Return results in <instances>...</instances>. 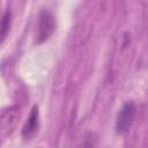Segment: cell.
Returning <instances> with one entry per match:
<instances>
[{
  "label": "cell",
  "mask_w": 148,
  "mask_h": 148,
  "mask_svg": "<svg viewBox=\"0 0 148 148\" xmlns=\"http://www.w3.org/2000/svg\"><path fill=\"white\" fill-rule=\"evenodd\" d=\"M38 126H39V112H38V106L35 105L31 109L27 121L24 123V126L22 128V136L25 140L34 138L38 132Z\"/></svg>",
  "instance_id": "cell-4"
},
{
  "label": "cell",
  "mask_w": 148,
  "mask_h": 148,
  "mask_svg": "<svg viewBox=\"0 0 148 148\" xmlns=\"http://www.w3.org/2000/svg\"><path fill=\"white\" fill-rule=\"evenodd\" d=\"M10 23H12V12L9 9H7L1 18V28H0V37H1V43L5 42L9 29H10Z\"/></svg>",
  "instance_id": "cell-5"
},
{
  "label": "cell",
  "mask_w": 148,
  "mask_h": 148,
  "mask_svg": "<svg viewBox=\"0 0 148 148\" xmlns=\"http://www.w3.org/2000/svg\"><path fill=\"white\" fill-rule=\"evenodd\" d=\"M136 116V106L133 102H126L119 110L116 119V131L118 134H125L132 127Z\"/></svg>",
  "instance_id": "cell-2"
},
{
  "label": "cell",
  "mask_w": 148,
  "mask_h": 148,
  "mask_svg": "<svg viewBox=\"0 0 148 148\" xmlns=\"http://www.w3.org/2000/svg\"><path fill=\"white\" fill-rule=\"evenodd\" d=\"M20 118V110L17 106H9L1 113V135L6 136L13 132Z\"/></svg>",
  "instance_id": "cell-3"
},
{
  "label": "cell",
  "mask_w": 148,
  "mask_h": 148,
  "mask_svg": "<svg viewBox=\"0 0 148 148\" xmlns=\"http://www.w3.org/2000/svg\"><path fill=\"white\" fill-rule=\"evenodd\" d=\"M56 30V18L51 10L42 9L37 17V28L35 35V42L42 44L46 42Z\"/></svg>",
  "instance_id": "cell-1"
}]
</instances>
